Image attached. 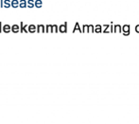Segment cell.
I'll use <instances>...</instances> for the list:
<instances>
[{
  "instance_id": "6da1fadb",
  "label": "cell",
  "mask_w": 139,
  "mask_h": 124,
  "mask_svg": "<svg viewBox=\"0 0 139 124\" xmlns=\"http://www.w3.org/2000/svg\"><path fill=\"white\" fill-rule=\"evenodd\" d=\"M122 30L124 32V35H129L130 34V26L129 25H125L121 27Z\"/></svg>"
},
{
  "instance_id": "7a4b0ae2",
  "label": "cell",
  "mask_w": 139,
  "mask_h": 124,
  "mask_svg": "<svg viewBox=\"0 0 139 124\" xmlns=\"http://www.w3.org/2000/svg\"><path fill=\"white\" fill-rule=\"evenodd\" d=\"M114 31H119V32H121L122 31V29L121 27L119 25H117V26H114Z\"/></svg>"
},
{
  "instance_id": "3957f363",
  "label": "cell",
  "mask_w": 139,
  "mask_h": 124,
  "mask_svg": "<svg viewBox=\"0 0 139 124\" xmlns=\"http://www.w3.org/2000/svg\"><path fill=\"white\" fill-rule=\"evenodd\" d=\"M94 31H96V32H101V26L100 25L96 26V29H94Z\"/></svg>"
},
{
  "instance_id": "277c9868",
  "label": "cell",
  "mask_w": 139,
  "mask_h": 124,
  "mask_svg": "<svg viewBox=\"0 0 139 124\" xmlns=\"http://www.w3.org/2000/svg\"><path fill=\"white\" fill-rule=\"evenodd\" d=\"M18 4H19V2H18L17 0H13V1L11 2V6H12V7H17Z\"/></svg>"
},
{
  "instance_id": "5b68a950",
  "label": "cell",
  "mask_w": 139,
  "mask_h": 124,
  "mask_svg": "<svg viewBox=\"0 0 139 124\" xmlns=\"http://www.w3.org/2000/svg\"><path fill=\"white\" fill-rule=\"evenodd\" d=\"M35 6L36 7H41V6H42V1H41V0H37L35 2Z\"/></svg>"
},
{
  "instance_id": "8992f818",
  "label": "cell",
  "mask_w": 139,
  "mask_h": 124,
  "mask_svg": "<svg viewBox=\"0 0 139 124\" xmlns=\"http://www.w3.org/2000/svg\"><path fill=\"white\" fill-rule=\"evenodd\" d=\"M88 31H91V32L94 31V26H92V25L88 26Z\"/></svg>"
},
{
  "instance_id": "52a82bcc",
  "label": "cell",
  "mask_w": 139,
  "mask_h": 124,
  "mask_svg": "<svg viewBox=\"0 0 139 124\" xmlns=\"http://www.w3.org/2000/svg\"><path fill=\"white\" fill-rule=\"evenodd\" d=\"M5 4H6V5H5L6 7H10V6H11V2H10V1H8V0H7V1H5Z\"/></svg>"
},
{
  "instance_id": "ba28073f",
  "label": "cell",
  "mask_w": 139,
  "mask_h": 124,
  "mask_svg": "<svg viewBox=\"0 0 139 124\" xmlns=\"http://www.w3.org/2000/svg\"><path fill=\"white\" fill-rule=\"evenodd\" d=\"M21 7H26L27 5H26V1H21V4H20Z\"/></svg>"
},
{
  "instance_id": "9c48e42d",
  "label": "cell",
  "mask_w": 139,
  "mask_h": 124,
  "mask_svg": "<svg viewBox=\"0 0 139 124\" xmlns=\"http://www.w3.org/2000/svg\"><path fill=\"white\" fill-rule=\"evenodd\" d=\"M83 31H88V26L87 25L83 26Z\"/></svg>"
},
{
  "instance_id": "30bf717a",
  "label": "cell",
  "mask_w": 139,
  "mask_h": 124,
  "mask_svg": "<svg viewBox=\"0 0 139 124\" xmlns=\"http://www.w3.org/2000/svg\"><path fill=\"white\" fill-rule=\"evenodd\" d=\"M29 7H33L34 5H33V1H31V0H30V1H29Z\"/></svg>"
},
{
  "instance_id": "8fae6325",
  "label": "cell",
  "mask_w": 139,
  "mask_h": 124,
  "mask_svg": "<svg viewBox=\"0 0 139 124\" xmlns=\"http://www.w3.org/2000/svg\"><path fill=\"white\" fill-rule=\"evenodd\" d=\"M135 31H136V32H139V25H137L136 27H135Z\"/></svg>"
},
{
  "instance_id": "7c38bea8",
  "label": "cell",
  "mask_w": 139,
  "mask_h": 124,
  "mask_svg": "<svg viewBox=\"0 0 139 124\" xmlns=\"http://www.w3.org/2000/svg\"><path fill=\"white\" fill-rule=\"evenodd\" d=\"M61 30H62V31H64V30H65L64 26H62V27H61Z\"/></svg>"
}]
</instances>
